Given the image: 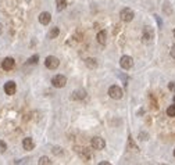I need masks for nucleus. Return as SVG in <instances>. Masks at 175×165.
Returning a JSON list of instances; mask_svg holds the SVG:
<instances>
[{
  "label": "nucleus",
  "mask_w": 175,
  "mask_h": 165,
  "mask_svg": "<svg viewBox=\"0 0 175 165\" xmlns=\"http://www.w3.org/2000/svg\"><path fill=\"white\" fill-rule=\"evenodd\" d=\"M154 40V31L152 27H145L142 32V42L146 45H150Z\"/></svg>",
  "instance_id": "obj_1"
},
{
  "label": "nucleus",
  "mask_w": 175,
  "mask_h": 165,
  "mask_svg": "<svg viewBox=\"0 0 175 165\" xmlns=\"http://www.w3.org/2000/svg\"><path fill=\"white\" fill-rule=\"evenodd\" d=\"M108 96H110L111 99H114V100H120V99H122V96H124V92H122V89H121L120 86L113 85V86H110V89H108Z\"/></svg>",
  "instance_id": "obj_2"
},
{
  "label": "nucleus",
  "mask_w": 175,
  "mask_h": 165,
  "mask_svg": "<svg viewBox=\"0 0 175 165\" xmlns=\"http://www.w3.org/2000/svg\"><path fill=\"white\" fill-rule=\"evenodd\" d=\"M134 17H135L134 11L129 9V7H125V9H122L120 11V18H121V21H124V22H131V21L134 19Z\"/></svg>",
  "instance_id": "obj_3"
},
{
  "label": "nucleus",
  "mask_w": 175,
  "mask_h": 165,
  "mask_svg": "<svg viewBox=\"0 0 175 165\" xmlns=\"http://www.w3.org/2000/svg\"><path fill=\"white\" fill-rule=\"evenodd\" d=\"M45 65H46V68H49V69H56L60 65V61H59V58L54 57V55H49V57H46V60H45Z\"/></svg>",
  "instance_id": "obj_4"
},
{
  "label": "nucleus",
  "mask_w": 175,
  "mask_h": 165,
  "mask_svg": "<svg viewBox=\"0 0 175 165\" xmlns=\"http://www.w3.org/2000/svg\"><path fill=\"white\" fill-rule=\"evenodd\" d=\"M51 83H53V86L54 87H64L65 83H67V78H65L64 75H56L54 78L51 79Z\"/></svg>",
  "instance_id": "obj_5"
},
{
  "label": "nucleus",
  "mask_w": 175,
  "mask_h": 165,
  "mask_svg": "<svg viewBox=\"0 0 175 165\" xmlns=\"http://www.w3.org/2000/svg\"><path fill=\"white\" fill-rule=\"evenodd\" d=\"M120 65H121V68H124V69H131L132 65H134V60H132V57H129V55H122L120 60Z\"/></svg>",
  "instance_id": "obj_6"
},
{
  "label": "nucleus",
  "mask_w": 175,
  "mask_h": 165,
  "mask_svg": "<svg viewBox=\"0 0 175 165\" xmlns=\"http://www.w3.org/2000/svg\"><path fill=\"white\" fill-rule=\"evenodd\" d=\"M92 147L95 150H103L104 147H106V142H104V139L99 138V136H95L92 139Z\"/></svg>",
  "instance_id": "obj_7"
},
{
  "label": "nucleus",
  "mask_w": 175,
  "mask_h": 165,
  "mask_svg": "<svg viewBox=\"0 0 175 165\" xmlns=\"http://www.w3.org/2000/svg\"><path fill=\"white\" fill-rule=\"evenodd\" d=\"M15 92H17V85H15V82L9 81L7 83H4V93L6 94L13 96V94H15Z\"/></svg>",
  "instance_id": "obj_8"
},
{
  "label": "nucleus",
  "mask_w": 175,
  "mask_h": 165,
  "mask_svg": "<svg viewBox=\"0 0 175 165\" xmlns=\"http://www.w3.org/2000/svg\"><path fill=\"white\" fill-rule=\"evenodd\" d=\"M14 65H15V61L14 58L11 57H6L3 61H1V68L4 69V71H11L14 68Z\"/></svg>",
  "instance_id": "obj_9"
},
{
  "label": "nucleus",
  "mask_w": 175,
  "mask_h": 165,
  "mask_svg": "<svg viewBox=\"0 0 175 165\" xmlns=\"http://www.w3.org/2000/svg\"><path fill=\"white\" fill-rule=\"evenodd\" d=\"M51 21V15L50 13H47V11H43V13L39 14V22L42 25H49Z\"/></svg>",
  "instance_id": "obj_10"
},
{
  "label": "nucleus",
  "mask_w": 175,
  "mask_h": 165,
  "mask_svg": "<svg viewBox=\"0 0 175 165\" xmlns=\"http://www.w3.org/2000/svg\"><path fill=\"white\" fill-rule=\"evenodd\" d=\"M86 97V92H85V89H78V90H74L72 92V96L71 99L72 100H82Z\"/></svg>",
  "instance_id": "obj_11"
},
{
  "label": "nucleus",
  "mask_w": 175,
  "mask_h": 165,
  "mask_svg": "<svg viewBox=\"0 0 175 165\" xmlns=\"http://www.w3.org/2000/svg\"><path fill=\"white\" fill-rule=\"evenodd\" d=\"M22 147L24 150H27V151H31L33 147H35V144H33V140L31 138H25L22 140Z\"/></svg>",
  "instance_id": "obj_12"
},
{
  "label": "nucleus",
  "mask_w": 175,
  "mask_h": 165,
  "mask_svg": "<svg viewBox=\"0 0 175 165\" xmlns=\"http://www.w3.org/2000/svg\"><path fill=\"white\" fill-rule=\"evenodd\" d=\"M75 153H78L83 160H89V158H90V154H89L88 150L86 148H83V147H75Z\"/></svg>",
  "instance_id": "obj_13"
},
{
  "label": "nucleus",
  "mask_w": 175,
  "mask_h": 165,
  "mask_svg": "<svg viewBox=\"0 0 175 165\" xmlns=\"http://www.w3.org/2000/svg\"><path fill=\"white\" fill-rule=\"evenodd\" d=\"M96 39H97V42H99L100 45L104 46V45L107 43V32H106V31H100V32L97 33Z\"/></svg>",
  "instance_id": "obj_14"
},
{
  "label": "nucleus",
  "mask_w": 175,
  "mask_h": 165,
  "mask_svg": "<svg viewBox=\"0 0 175 165\" xmlns=\"http://www.w3.org/2000/svg\"><path fill=\"white\" fill-rule=\"evenodd\" d=\"M85 64H86L88 68L95 69V68H97V60L93 58V57H89V58L85 60Z\"/></svg>",
  "instance_id": "obj_15"
},
{
  "label": "nucleus",
  "mask_w": 175,
  "mask_h": 165,
  "mask_svg": "<svg viewBox=\"0 0 175 165\" xmlns=\"http://www.w3.org/2000/svg\"><path fill=\"white\" fill-rule=\"evenodd\" d=\"M59 33H60V29H59L57 27L51 28V31L49 32V39H56V37L59 36Z\"/></svg>",
  "instance_id": "obj_16"
},
{
  "label": "nucleus",
  "mask_w": 175,
  "mask_h": 165,
  "mask_svg": "<svg viewBox=\"0 0 175 165\" xmlns=\"http://www.w3.org/2000/svg\"><path fill=\"white\" fill-rule=\"evenodd\" d=\"M57 1V11H63L67 7V1L65 0H56Z\"/></svg>",
  "instance_id": "obj_17"
},
{
  "label": "nucleus",
  "mask_w": 175,
  "mask_h": 165,
  "mask_svg": "<svg viewBox=\"0 0 175 165\" xmlns=\"http://www.w3.org/2000/svg\"><path fill=\"white\" fill-rule=\"evenodd\" d=\"M38 164L39 165H51V161L49 157H40L39 161H38Z\"/></svg>",
  "instance_id": "obj_18"
},
{
  "label": "nucleus",
  "mask_w": 175,
  "mask_h": 165,
  "mask_svg": "<svg viewBox=\"0 0 175 165\" xmlns=\"http://www.w3.org/2000/svg\"><path fill=\"white\" fill-rule=\"evenodd\" d=\"M167 115H168V117H175V104L174 106H170L167 108Z\"/></svg>",
  "instance_id": "obj_19"
},
{
  "label": "nucleus",
  "mask_w": 175,
  "mask_h": 165,
  "mask_svg": "<svg viewBox=\"0 0 175 165\" xmlns=\"http://www.w3.org/2000/svg\"><path fill=\"white\" fill-rule=\"evenodd\" d=\"M38 60H39V55H32L31 58L28 60V64H38Z\"/></svg>",
  "instance_id": "obj_20"
},
{
  "label": "nucleus",
  "mask_w": 175,
  "mask_h": 165,
  "mask_svg": "<svg viewBox=\"0 0 175 165\" xmlns=\"http://www.w3.org/2000/svg\"><path fill=\"white\" fill-rule=\"evenodd\" d=\"M51 151H53V154H56V156H60V154H63V151H61V147L56 146L51 148Z\"/></svg>",
  "instance_id": "obj_21"
},
{
  "label": "nucleus",
  "mask_w": 175,
  "mask_h": 165,
  "mask_svg": "<svg viewBox=\"0 0 175 165\" xmlns=\"http://www.w3.org/2000/svg\"><path fill=\"white\" fill-rule=\"evenodd\" d=\"M6 150H7V144L3 140H0V153H6Z\"/></svg>",
  "instance_id": "obj_22"
},
{
  "label": "nucleus",
  "mask_w": 175,
  "mask_h": 165,
  "mask_svg": "<svg viewBox=\"0 0 175 165\" xmlns=\"http://www.w3.org/2000/svg\"><path fill=\"white\" fill-rule=\"evenodd\" d=\"M139 138H140V140H148V133H143V132H140V135H139Z\"/></svg>",
  "instance_id": "obj_23"
},
{
  "label": "nucleus",
  "mask_w": 175,
  "mask_h": 165,
  "mask_svg": "<svg viewBox=\"0 0 175 165\" xmlns=\"http://www.w3.org/2000/svg\"><path fill=\"white\" fill-rule=\"evenodd\" d=\"M170 54H171V57H172V58H175V45H172V47H171Z\"/></svg>",
  "instance_id": "obj_24"
},
{
  "label": "nucleus",
  "mask_w": 175,
  "mask_h": 165,
  "mask_svg": "<svg viewBox=\"0 0 175 165\" xmlns=\"http://www.w3.org/2000/svg\"><path fill=\"white\" fill-rule=\"evenodd\" d=\"M168 87H170L171 90H172V89H174V87H175V85H174V83H170V86H168Z\"/></svg>",
  "instance_id": "obj_25"
},
{
  "label": "nucleus",
  "mask_w": 175,
  "mask_h": 165,
  "mask_svg": "<svg viewBox=\"0 0 175 165\" xmlns=\"http://www.w3.org/2000/svg\"><path fill=\"white\" fill-rule=\"evenodd\" d=\"M100 165H108V162H107V161H101Z\"/></svg>",
  "instance_id": "obj_26"
},
{
  "label": "nucleus",
  "mask_w": 175,
  "mask_h": 165,
  "mask_svg": "<svg viewBox=\"0 0 175 165\" xmlns=\"http://www.w3.org/2000/svg\"><path fill=\"white\" fill-rule=\"evenodd\" d=\"M1 31H3V25L0 24V33H1Z\"/></svg>",
  "instance_id": "obj_27"
},
{
  "label": "nucleus",
  "mask_w": 175,
  "mask_h": 165,
  "mask_svg": "<svg viewBox=\"0 0 175 165\" xmlns=\"http://www.w3.org/2000/svg\"><path fill=\"white\" fill-rule=\"evenodd\" d=\"M172 33H174V37H175V28H174V32H172Z\"/></svg>",
  "instance_id": "obj_28"
},
{
  "label": "nucleus",
  "mask_w": 175,
  "mask_h": 165,
  "mask_svg": "<svg viewBox=\"0 0 175 165\" xmlns=\"http://www.w3.org/2000/svg\"><path fill=\"white\" fill-rule=\"evenodd\" d=\"M174 103H175V96H174Z\"/></svg>",
  "instance_id": "obj_29"
},
{
  "label": "nucleus",
  "mask_w": 175,
  "mask_h": 165,
  "mask_svg": "<svg viewBox=\"0 0 175 165\" xmlns=\"http://www.w3.org/2000/svg\"><path fill=\"white\" fill-rule=\"evenodd\" d=\"M174 156H175V150H174Z\"/></svg>",
  "instance_id": "obj_30"
}]
</instances>
